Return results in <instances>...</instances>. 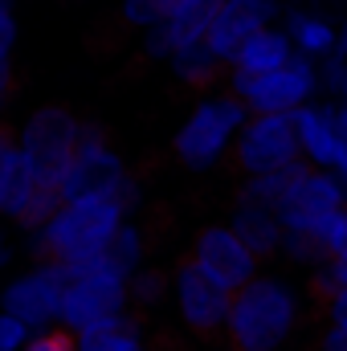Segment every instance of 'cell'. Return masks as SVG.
<instances>
[{
    "mask_svg": "<svg viewBox=\"0 0 347 351\" xmlns=\"http://www.w3.org/2000/svg\"><path fill=\"white\" fill-rule=\"evenodd\" d=\"M311 319L315 302H307L290 278L261 269L254 282L233 290L221 343L225 351H286Z\"/></svg>",
    "mask_w": 347,
    "mask_h": 351,
    "instance_id": "obj_1",
    "label": "cell"
},
{
    "mask_svg": "<svg viewBox=\"0 0 347 351\" xmlns=\"http://www.w3.org/2000/svg\"><path fill=\"white\" fill-rule=\"evenodd\" d=\"M127 217H131V208L119 192L62 200L58 213L37 233H29V250H33L37 262H58L66 269H82V265L98 262L106 254V245L115 241V233L123 229Z\"/></svg>",
    "mask_w": 347,
    "mask_h": 351,
    "instance_id": "obj_2",
    "label": "cell"
},
{
    "mask_svg": "<svg viewBox=\"0 0 347 351\" xmlns=\"http://www.w3.org/2000/svg\"><path fill=\"white\" fill-rule=\"evenodd\" d=\"M246 119H250V106L225 82L213 90H200V98L192 102V110L184 114V123L172 135V160L184 172H217V168H225Z\"/></svg>",
    "mask_w": 347,
    "mask_h": 351,
    "instance_id": "obj_3",
    "label": "cell"
},
{
    "mask_svg": "<svg viewBox=\"0 0 347 351\" xmlns=\"http://www.w3.org/2000/svg\"><path fill=\"white\" fill-rule=\"evenodd\" d=\"M78 139H82V119L66 102H41L16 127V143L37 176V184L45 188L62 184V176L78 152Z\"/></svg>",
    "mask_w": 347,
    "mask_h": 351,
    "instance_id": "obj_4",
    "label": "cell"
},
{
    "mask_svg": "<svg viewBox=\"0 0 347 351\" xmlns=\"http://www.w3.org/2000/svg\"><path fill=\"white\" fill-rule=\"evenodd\" d=\"M66 294H62V327L82 335L90 327L119 319L131 306V278L119 274L115 265L106 262V254L98 262L82 265V269H66Z\"/></svg>",
    "mask_w": 347,
    "mask_h": 351,
    "instance_id": "obj_5",
    "label": "cell"
},
{
    "mask_svg": "<svg viewBox=\"0 0 347 351\" xmlns=\"http://www.w3.org/2000/svg\"><path fill=\"white\" fill-rule=\"evenodd\" d=\"M225 86L241 94L250 114H294L307 102H319V62L294 53L286 66L265 74H229Z\"/></svg>",
    "mask_w": 347,
    "mask_h": 351,
    "instance_id": "obj_6",
    "label": "cell"
},
{
    "mask_svg": "<svg viewBox=\"0 0 347 351\" xmlns=\"http://www.w3.org/2000/svg\"><path fill=\"white\" fill-rule=\"evenodd\" d=\"M298 160H302V143H298L294 114H250L229 152V168L237 176L278 172Z\"/></svg>",
    "mask_w": 347,
    "mask_h": 351,
    "instance_id": "obj_7",
    "label": "cell"
},
{
    "mask_svg": "<svg viewBox=\"0 0 347 351\" xmlns=\"http://www.w3.org/2000/svg\"><path fill=\"white\" fill-rule=\"evenodd\" d=\"M184 258L196 265L200 274H208L217 286H225L229 294L241 290L246 282H254L261 274V258L237 237V229L229 221H208L192 233V245L184 250Z\"/></svg>",
    "mask_w": 347,
    "mask_h": 351,
    "instance_id": "obj_8",
    "label": "cell"
},
{
    "mask_svg": "<svg viewBox=\"0 0 347 351\" xmlns=\"http://www.w3.org/2000/svg\"><path fill=\"white\" fill-rule=\"evenodd\" d=\"M127 176H131V168H127V160L115 152L106 127L82 119V139H78V152H74L70 168L62 176V184H58V196H62V200H82V196L119 192Z\"/></svg>",
    "mask_w": 347,
    "mask_h": 351,
    "instance_id": "obj_9",
    "label": "cell"
},
{
    "mask_svg": "<svg viewBox=\"0 0 347 351\" xmlns=\"http://www.w3.org/2000/svg\"><path fill=\"white\" fill-rule=\"evenodd\" d=\"M172 302H176V315H180L184 331L196 335L200 343H217L225 335V319H229L233 294L225 286H217L208 274H200L188 258H180L172 265Z\"/></svg>",
    "mask_w": 347,
    "mask_h": 351,
    "instance_id": "obj_10",
    "label": "cell"
},
{
    "mask_svg": "<svg viewBox=\"0 0 347 351\" xmlns=\"http://www.w3.org/2000/svg\"><path fill=\"white\" fill-rule=\"evenodd\" d=\"M66 265L37 262L25 274L8 278L0 290V311L16 315L29 331H45L62 323V294H66Z\"/></svg>",
    "mask_w": 347,
    "mask_h": 351,
    "instance_id": "obj_11",
    "label": "cell"
},
{
    "mask_svg": "<svg viewBox=\"0 0 347 351\" xmlns=\"http://www.w3.org/2000/svg\"><path fill=\"white\" fill-rule=\"evenodd\" d=\"M347 204V188L344 180L331 172V168H315V164H307L298 180L290 184V192L278 200V217H282V225L286 229H294V233H315L327 217H335L339 208Z\"/></svg>",
    "mask_w": 347,
    "mask_h": 351,
    "instance_id": "obj_12",
    "label": "cell"
},
{
    "mask_svg": "<svg viewBox=\"0 0 347 351\" xmlns=\"http://www.w3.org/2000/svg\"><path fill=\"white\" fill-rule=\"evenodd\" d=\"M265 25H278V0H221L208 25V45L225 62H233V53Z\"/></svg>",
    "mask_w": 347,
    "mask_h": 351,
    "instance_id": "obj_13",
    "label": "cell"
},
{
    "mask_svg": "<svg viewBox=\"0 0 347 351\" xmlns=\"http://www.w3.org/2000/svg\"><path fill=\"white\" fill-rule=\"evenodd\" d=\"M37 176L29 168L21 143H16V127L0 123V217H8L12 225L25 217V208L37 196Z\"/></svg>",
    "mask_w": 347,
    "mask_h": 351,
    "instance_id": "obj_14",
    "label": "cell"
},
{
    "mask_svg": "<svg viewBox=\"0 0 347 351\" xmlns=\"http://www.w3.org/2000/svg\"><path fill=\"white\" fill-rule=\"evenodd\" d=\"M294 123H298L302 160L315 164V168H335V160H339V152H344V139H339V131H335L331 102H327V98L307 102L302 110H294Z\"/></svg>",
    "mask_w": 347,
    "mask_h": 351,
    "instance_id": "obj_15",
    "label": "cell"
},
{
    "mask_svg": "<svg viewBox=\"0 0 347 351\" xmlns=\"http://www.w3.org/2000/svg\"><path fill=\"white\" fill-rule=\"evenodd\" d=\"M229 225L237 229V237H241V241H246V245L258 254L261 262H274V258H282L286 225H282V217H278L274 208L237 200V204H233V213H229Z\"/></svg>",
    "mask_w": 347,
    "mask_h": 351,
    "instance_id": "obj_16",
    "label": "cell"
},
{
    "mask_svg": "<svg viewBox=\"0 0 347 351\" xmlns=\"http://www.w3.org/2000/svg\"><path fill=\"white\" fill-rule=\"evenodd\" d=\"M294 58V41L286 33V25H265L261 33H254L229 62V74H265L278 70Z\"/></svg>",
    "mask_w": 347,
    "mask_h": 351,
    "instance_id": "obj_17",
    "label": "cell"
},
{
    "mask_svg": "<svg viewBox=\"0 0 347 351\" xmlns=\"http://www.w3.org/2000/svg\"><path fill=\"white\" fill-rule=\"evenodd\" d=\"M168 70H172L176 82L188 86V90H213L229 78V62L208 41H196L188 49H176L172 58H168Z\"/></svg>",
    "mask_w": 347,
    "mask_h": 351,
    "instance_id": "obj_18",
    "label": "cell"
},
{
    "mask_svg": "<svg viewBox=\"0 0 347 351\" xmlns=\"http://www.w3.org/2000/svg\"><path fill=\"white\" fill-rule=\"evenodd\" d=\"M78 351H152V343H147L139 311H127L119 319H106V323L82 331L78 335Z\"/></svg>",
    "mask_w": 347,
    "mask_h": 351,
    "instance_id": "obj_19",
    "label": "cell"
},
{
    "mask_svg": "<svg viewBox=\"0 0 347 351\" xmlns=\"http://www.w3.org/2000/svg\"><path fill=\"white\" fill-rule=\"evenodd\" d=\"M286 33L294 41V53L315 58V62L327 58V53H335V41H339V25H331L319 12H290L286 16Z\"/></svg>",
    "mask_w": 347,
    "mask_h": 351,
    "instance_id": "obj_20",
    "label": "cell"
},
{
    "mask_svg": "<svg viewBox=\"0 0 347 351\" xmlns=\"http://www.w3.org/2000/svg\"><path fill=\"white\" fill-rule=\"evenodd\" d=\"M307 168V160H298V164H286V168H278V172H261V176H241V184H237V200H246V204H265V208H278V200L290 192V184L298 180V172Z\"/></svg>",
    "mask_w": 347,
    "mask_h": 351,
    "instance_id": "obj_21",
    "label": "cell"
},
{
    "mask_svg": "<svg viewBox=\"0 0 347 351\" xmlns=\"http://www.w3.org/2000/svg\"><path fill=\"white\" fill-rule=\"evenodd\" d=\"M147 254H152V241H147V229L139 225V221H123V229L115 233V241L106 245V262L115 265L119 274H135V269H143L147 265Z\"/></svg>",
    "mask_w": 347,
    "mask_h": 351,
    "instance_id": "obj_22",
    "label": "cell"
},
{
    "mask_svg": "<svg viewBox=\"0 0 347 351\" xmlns=\"http://www.w3.org/2000/svg\"><path fill=\"white\" fill-rule=\"evenodd\" d=\"M172 298V274L160 269V265H143L131 274V306L143 315V311H156L160 302Z\"/></svg>",
    "mask_w": 347,
    "mask_h": 351,
    "instance_id": "obj_23",
    "label": "cell"
},
{
    "mask_svg": "<svg viewBox=\"0 0 347 351\" xmlns=\"http://www.w3.org/2000/svg\"><path fill=\"white\" fill-rule=\"evenodd\" d=\"M319 94H323L327 102L347 98V58L344 53H327V58H319Z\"/></svg>",
    "mask_w": 347,
    "mask_h": 351,
    "instance_id": "obj_24",
    "label": "cell"
},
{
    "mask_svg": "<svg viewBox=\"0 0 347 351\" xmlns=\"http://www.w3.org/2000/svg\"><path fill=\"white\" fill-rule=\"evenodd\" d=\"M119 16H123L127 29L147 33L164 21V8H160V0H119Z\"/></svg>",
    "mask_w": 347,
    "mask_h": 351,
    "instance_id": "obj_25",
    "label": "cell"
},
{
    "mask_svg": "<svg viewBox=\"0 0 347 351\" xmlns=\"http://www.w3.org/2000/svg\"><path fill=\"white\" fill-rule=\"evenodd\" d=\"M315 233H319V241H323L327 258H347V204L335 213V217H327Z\"/></svg>",
    "mask_w": 347,
    "mask_h": 351,
    "instance_id": "obj_26",
    "label": "cell"
},
{
    "mask_svg": "<svg viewBox=\"0 0 347 351\" xmlns=\"http://www.w3.org/2000/svg\"><path fill=\"white\" fill-rule=\"evenodd\" d=\"M21 351H78V335H74V331H66V327L58 323V327L33 331V335L25 339V348H21Z\"/></svg>",
    "mask_w": 347,
    "mask_h": 351,
    "instance_id": "obj_27",
    "label": "cell"
},
{
    "mask_svg": "<svg viewBox=\"0 0 347 351\" xmlns=\"http://www.w3.org/2000/svg\"><path fill=\"white\" fill-rule=\"evenodd\" d=\"M307 351H347V327H335V323H323L319 319V327H315Z\"/></svg>",
    "mask_w": 347,
    "mask_h": 351,
    "instance_id": "obj_28",
    "label": "cell"
},
{
    "mask_svg": "<svg viewBox=\"0 0 347 351\" xmlns=\"http://www.w3.org/2000/svg\"><path fill=\"white\" fill-rule=\"evenodd\" d=\"M33 331L16 319V315H8V311H0V351H21L25 348V339H29Z\"/></svg>",
    "mask_w": 347,
    "mask_h": 351,
    "instance_id": "obj_29",
    "label": "cell"
},
{
    "mask_svg": "<svg viewBox=\"0 0 347 351\" xmlns=\"http://www.w3.org/2000/svg\"><path fill=\"white\" fill-rule=\"evenodd\" d=\"M315 319L335 323V327H347V290H335V294L319 298V302H315Z\"/></svg>",
    "mask_w": 347,
    "mask_h": 351,
    "instance_id": "obj_30",
    "label": "cell"
},
{
    "mask_svg": "<svg viewBox=\"0 0 347 351\" xmlns=\"http://www.w3.org/2000/svg\"><path fill=\"white\" fill-rule=\"evenodd\" d=\"M16 49V16H12V0H0V62H8Z\"/></svg>",
    "mask_w": 347,
    "mask_h": 351,
    "instance_id": "obj_31",
    "label": "cell"
},
{
    "mask_svg": "<svg viewBox=\"0 0 347 351\" xmlns=\"http://www.w3.org/2000/svg\"><path fill=\"white\" fill-rule=\"evenodd\" d=\"M12 90H16V70H12V58H8V62H0V106L12 98Z\"/></svg>",
    "mask_w": 347,
    "mask_h": 351,
    "instance_id": "obj_32",
    "label": "cell"
},
{
    "mask_svg": "<svg viewBox=\"0 0 347 351\" xmlns=\"http://www.w3.org/2000/svg\"><path fill=\"white\" fill-rule=\"evenodd\" d=\"M331 114H335V131H339V139L347 143V98H335V102H331Z\"/></svg>",
    "mask_w": 347,
    "mask_h": 351,
    "instance_id": "obj_33",
    "label": "cell"
},
{
    "mask_svg": "<svg viewBox=\"0 0 347 351\" xmlns=\"http://www.w3.org/2000/svg\"><path fill=\"white\" fill-rule=\"evenodd\" d=\"M196 4H208V0H160L164 16H172V12H184V8H196Z\"/></svg>",
    "mask_w": 347,
    "mask_h": 351,
    "instance_id": "obj_34",
    "label": "cell"
},
{
    "mask_svg": "<svg viewBox=\"0 0 347 351\" xmlns=\"http://www.w3.org/2000/svg\"><path fill=\"white\" fill-rule=\"evenodd\" d=\"M4 262H8V241L0 237V269H4Z\"/></svg>",
    "mask_w": 347,
    "mask_h": 351,
    "instance_id": "obj_35",
    "label": "cell"
},
{
    "mask_svg": "<svg viewBox=\"0 0 347 351\" xmlns=\"http://www.w3.org/2000/svg\"><path fill=\"white\" fill-rule=\"evenodd\" d=\"M344 188H347V184H344Z\"/></svg>",
    "mask_w": 347,
    "mask_h": 351,
    "instance_id": "obj_36",
    "label": "cell"
},
{
    "mask_svg": "<svg viewBox=\"0 0 347 351\" xmlns=\"http://www.w3.org/2000/svg\"><path fill=\"white\" fill-rule=\"evenodd\" d=\"M152 351H156V348H152Z\"/></svg>",
    "mask_w": 347,
    "mask_h": 351,
    "instance_id": "obj_37",
    "label": "cell"
}]
</instances>
